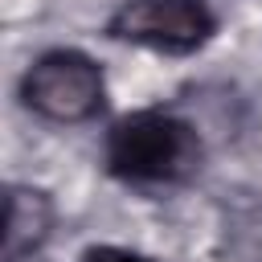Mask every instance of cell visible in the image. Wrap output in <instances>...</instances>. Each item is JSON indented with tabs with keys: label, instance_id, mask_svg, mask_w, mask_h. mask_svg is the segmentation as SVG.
<instances>
[{
	"label": "cell",
	"instance_id": "cell-3",
	"mask_svg": "<svg viewBox=\"0 0 262 262\" xmlns=\"http://www.w3.org/2000/svg\"><path fill=\"white\" fill-rule=\"evenodd\" d=\"M111 37L164 53H188L209 41L213 12L201 0H123L106 25Z\"/></svg>",
	"mask_w": 262,
	"mask_h": 262
},
{
	"label": "cell",
	"instance_id": "cell-5",
	"mask_svg": "<svg viewBox=\"0 0 262 262\" xmlns=\"http://www.w3.org/2000/svg\"><path fill=\"white\" fill-rule=\"evenodd\" d=\"M82 262H151V258L139 250H127V246H90L82 254Z\"/></svg>",
	"mask_w": 262,
	"mask_h": 262
},
{
	"label": "cell",
	"instance_id": "cell-4",
	"mask_svg": "<svg viewBox=\"0 0 262 262\" xmlns=\"http://www.w3.org/2000/svg\"><path fill=\"white\" fill-rule=\"evenodd\" d=\"M53 225V205L41 188H8V213H4V262H20L33 254Z\"/></svg>",
	"mask_w": 262,
	"mask_h": 262
},
{
	"label": "cell",
	"instance_id": "cell-1",
	"mask_svg": "<svg viewBox=\"0 0 262 262\" xmlns=\"http://www.w3.org/2000/svg\"><path fill=\"white\" fill-rule=\"evenodd\" d=\"M106 164L115 176L135 180V184H172V180H184L196 172L201 139L176 115L135 111L111 127Z\"/></svg>",
	"mask_w": 262,
	"mask_h": 262
},
{
	"label": "cell",
	"instance_id": "cell-2",
	"mask_svg": "<svg viewBox=\"0 0 262 262\" xmlns=\"http://www.w3.org/2000/svg\"><path fill=\"white\" fill-rule=\"evenodd\" d=\"M102 70L94 57L82 49H49L41 53L25 78H20V98L29 111L53 123H82L102 106Z\"/></svg>",
	"mask_w": 262,
	"mask_h": 262
}]
</instances>
